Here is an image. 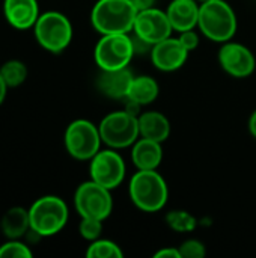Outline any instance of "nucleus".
Segmentation results:
<instances>
[{
  "mask_svg": "<svg viewBox=\"0 0 256 258\" xmlns=\"http://www.w3.org/2000/svg\"><path fill=\"white\" fill-rule=\"evenodd\" d=\"M6 92H8V85L5 83L3 77L0 76V104L5 101V98H6Z\"/></svg>",
  "mask_w": 256,
  "mask_h": 258,
  "instance_id": "7c9ffc66",
  "label": "nucleus"
},
{
  "mask_svg": "<svg viewBox=\"0 0 256 258\" xmlns=\"http://www.w3.org/2000/svg\"><path fill=\"white\" fill-rule=\"evenodd\" d=\"M139 135L140 138L164 142L170 135V121L166 115L157 110H148L139 115Z\"/></svg>",
  "mask_w": 256,
  "mask_h": 258,
  "instance_id": "a211bd4d",
  "label": "nucleus"
},
{
  "mask_svg": "<svg viewBox=\"0 0 256 258\" xmlns=\"http://www.w3.org/2000/svg\"><path fill=\"white\" fill-rule=\"evenodd\" d=\"M201 3L196 0H172L166 9L167 18L177 32L198 27Z\"/></svg>",
  "mask_w": 256,
  "mask_h": 258,
  "instance_id": "dca6fc26",
  "label": "nucleus"
},
{
  "mask_svg": "<svg viewBox=\"0 0 256 258\" xmlns=\"http://www.w3.org/2000/svg\"><path fill=\"white\" fill-rule=\"evenodd\" d=\"M160 94L158 82L151 76H137L133 79L127 98L137 101L142 106H148L157 100Z\"/></svg>",
  "mask_w": 256,
  "mask_h": 258,
  "instance_id": "aec40b11",
  "label": "nucleus"
},
{
  "mask_svg": "<svg viewBox=\"0 0 256 258\" xmlns=\"http://www.w3.org/2000/svg\"><path fill=\"white\" fill-rule=\"evenodd\" d=\"M167 225L178 233H190L196 228V218L186 210H172L166 215Z\"/></svg>",
  "mask_w": 256,
  "mask_h": 258,
  "instance_id": "5701e85b",
  "label": "nucleus"
},
{
  "mask_svg": "<svg viewBox=\"0 0 256 258\" xmlns=\"http://www.w3.org/2000/svg\"><path fill=\"white\" fill-rule=\"evenodd\" d=\"M131 0H98L91 12V23L101 35L131 33L137 17Z\"/></svg>",
  "mask_w": 256,
  "mask_h": 258,
  "instance_id": "f257e3e1",
  "label": "nucleus"
},
{
  "mask_svg": "<svg viewBox=\"0 0 256 258\" xmlns=\"http://www.w3.org/2000/svg\"><path fill=\"white\" fill-rule=\"evenodd\" d=\"M237 15L225 0H210L201 3L198 27L204 36L214 42L231 41L237 32Z\"/></svg>",
  "mask_w": 256,
  "mask_h": 258,
  "instance_id": "7ed1b4c3",
  "label": "nucleus"
},
{
  "mask_svg": "<svg viewBox=\"0 0 256 258\" xmlns=\"http://www.w3.org/2000/svg\"><path fill=\"white\" fill-rule=\"evenodd\" d=\"M78 233L84 240L94 242V240L100 239L103 234V221L91 219V218H81L80 225H78Z\"/></svg>",
  "mask_w": 256,
  "mask_h": 258,
  "instance_id": "393cba45",
  "label": "nucleus"
},
{
  "mask_svg": "<svg viewBox=\"0 0 256 258\" xmlns=\"http://www.w3.org/2000/svg\"><path fill=\"white\" fill-rule=\"evenodd\" d=\"M0 76L3 77L8 88H17L27 79V67L17 59H11L0 67Z\"/></svg>",
  "mask_w": 256,
  "mask_h": 258,
  "instance_id": "412c9836",
  "label": "nucleus"
},
{
  "mask_svg": "<svg viewBox=\"0 0 256 258\" xmlns=\"http://www.w3.org/2000/svg\"><path fill=\"white\" fill-rule=\"evenodd\" d=\"M74 206L80 218L106 221L113 210L112 190L94 180L84 181L74 194Z\"/></svg>",
  "mask_w": 256,
  "mask_h": 258,
  "instance_id": "6e6552de",
  "label": "nucleus"
},
{
  "mask_svg": "<svg viewBox=\"0 0 256 258\" xmlns=\"http://www.w3.org/2000/svg\"><path fill=\"white\" fill-rule=\"evenodd\" d=\"M32 249L21 239H9L0 246V258H32Z\"/></svg>",
  "mask_w": 256,
  "mask_h": 258,
  "instance_id": "b1692460",
  "label": "nucleus"
},
{
  "mask_svg": "<svg viewBox=\"0 0 256 258\" xmlns=\"http://www.w3.org/2000/svg\"><path fill=\"white\" fill-rule=\"evenodd\" d=\"M154 258H181V254L178 248H161L154 254Z\"/></svg>",
  "mask_w": 256,
  "mask_h": 258,
  "instance_id": "cd10ccee",
  "label": "nucleus"
},
{
  "mask_svg": "<svg viewBox=\"0 0 256 258\" xmlns=\"http://www.w3.org/2000/svg\"><path fill=\"white\" fill-rule=\"evenodd\" d=\"M134 54L136 53L130 33L103 35L94 50V59L100 70L125 68Z\"/></svg>",
  "mask_w": 256,
  "mask_h": 258,
  "instance_id": "0eeeda50",
  "label": "nucleus"
},
{
  "mask_svg": "<svg viewBox=\"0 0 256 258\" xmlns=\"http://www.w3.org/2000/svg\"><path fill=\"white\" fill-rule=\"evenodd\" d=\"M172 30L174 27L167 18L166 11L157 9L155 6L139 11L133 27V33L146 41L149 45L169 38Z\"/></svg>",
  "mask_w": 256,
  "mask_h": 258,
  "instance_id": "9b49d317",
  "label": "nucleus"
},
{
  "mask_svg": "<svg viewBox=\"0 0 256 258\" xmlns=\"http://www.w3.org/2000/svg\"><path fill=\"white\" fill-rule=\"evenodd\" d=\"M38 44L50 53L63 51L72 41V24L66 15L57 11L41 14L33 26Z\"/></svg>",
  "mask_w": 256,
  "mask_h": 258,
  "instance_id": "39448f33",
  "label": "nucleus"
},
{
  "mask_svg": "<svg viewBox=\"0 0 256 258\" xmlns=\"http://www.w3.org/2000/svg\"><path fill=\"white\" fill-rule=\"evenodd\" d=\"M134 3V6L137 8V11H143L148 8H154L155 0H131Z\"/></svg>",
  "mask_w": 256,
  "mask_h": 258,
  "instance_id": "c85d7f7f",
  "label": "nucleus"
},
{
  "mask_svg": "<svg viewBox=\"0 0 256 258\" xmlns=\"http://www.w3.org/2000/svg\"><path fill=\"white\" fill-rule=\"evenodd\" d=\"M178 39L181 41V44H183L189 51L198 48V45H199V35H198V32H195V29L180 32Z\"/></svg>",
  "mask_w": 256,
  "mask_h": 258,
  "instance_id": "bb28decb",
  "label": "nucleus"
},
{
  "mask_svg": "<svg viewBox=\"0 0 256 258\" xmlns=\"http://www.w3.org/2000/svg\"><path fill=\"white\" fill-rule=\"evenodd\" d=\"M219 63L225 73L235 79L249 77L256 68L253 53L243 44L226 41L219 50Z\"/></svg>",
  "mask_w": 256,
  "mask_h": 258,
  "instance_id": "f8f14e48",
  "label": "nucleus"
},
{
  "mask_svg": "<svg viewBox=\"0 0 256 258\" xmlns=\"http://www.w3.org/2000/svg\"><path fill=\"white\" fill-rule=\"evenodd\" d=\"M134 76L125 68L119 70H101L98 79H97V88L98 91L113 100H125L131 86Z\"/></svg>",
  "mask_w": 256,
  "mask_h": 258,
  "instance_id": "4468645a",
  "label": "nucleus"
},
{
  "mask_svg": "<svg viewBox=\"0 0 256 258\" xmlns=\"http://www.w3.org/2000/svg\"><path fill=\"white\" fill-rule=\"evenodd\" d=\"M180 254L181 258H202L205 257L207 249L205 245L198 239H187L180 245Z\"/></svg>",
  "mask_w": 256,
  "mask_h": 258,
  "instance_id": "a878e982",
  "label": "nucleus"
},
{
  "mask_svg": "<svg viewBox=\"0 0 256 258\" xmlns=\"http://www.w3.org/2000/svg\"><path fill=\"white\" fill-rule=\"evenodd\" d=\"M131 203L145 213H155L161 210L169 198L166 180L157 169H137L128 184Z\"/></svg>",
  "mask_w": 256,
  "mask_h": 258,
  "instance_id": "f03ea898",
  "label": "nucleus"
},
{
  "mask_svg": "<svg viewBox=\"0 0 256 258\" xmlns=\"http://www.w3.org/2000/svg\"><path fill=\"white\" fill-rule=\"evenodd\" d=\"M68 154L77 160H91L101 150V135L98 125L88 119L72 121L63 136Z\"/></svg>",
  "mask_w": 256,
  "mask_h": 258,
  "instance_id": "1a4fd4ad",
  "label": "nucleus"
},
{
  "mask_svg": "<svg viewBox=\"0 0 256 258\" xmlns=\"http://www.w3.org/2000/svg\"><path fill=\"white\" fill-rule=\"evenodd\" d=\"M103 144L113 150L131 147L139 138V119L128 112L115 110L107 113L98 125Z\"/></svg>",
  "mask_w": 256,
  "mask_h": 258,
  "instance_id": "423d86ee",
  "label": "nucleus"
},
{
  "mask_svg": "<svg viewBox=\"0 0 256 258\" xmlns=\"http://www.w3.org/2000/svg\"><path fill=\"white\" fill-rule=\"evenodd\" d=\"M3 14L6 21L18 30L32 29L41 15L38 0H5Z\"/></svg>",
  "mask_w": 256,
  "mask_h": 258,
  "instance_id": "2eb2a0df",
  "label": "nucleus"
},
{
  "mask_svg": "<svg viewBox=\"0 0 256 258\" xmlns=\"http://www.w3.org/2000/svg\"><path fill=\"white\" fill-rule=\"evenodd\" d=\"M189 50L181 44L178 38H166L152 45L149 54L152 65L164 73H172L180 70L189 57Z\"/></svg>",
  "mask_w": 256,
  "mask_h": 258,
  "instance_id": "ddd939ff",
  "label": "nucleus"
},
{
  "mask_svg": "<svg viewBox=\"0 0 256 258\" xmlns=\"http://www.w3.org/2000/svg\"><path fill=\"white\" fill-rule=\"evenodd\" d=\"M30 230L29 210L23 207L9 209L0 219V231L8 239H23Z\"/></svg>",
  "mask_w": 256,
  "mask_h": 258,
  "instance_id": "6ab92c4d",
  "label": "nucleus"
},
{
  "mask_svg": "<svg viewBox=\"0 0 256 258\" xmlns=\"http://www.w3.org/2000/svg\"><path fill=\"white\" fill-rule=\"evenodd\" d=\"M249 132H250V135L256 139V110L250 115V118H249Z\"/></svg>",
  "mask_w": 256,
  "mask_h": 258,
  "instance_id": "c756f323",
  "label": "nucleus"
},
{
  "mask_svg": "<svg viewBox=\"0 0 256 258\" xmlns=\"http://www.w3.org/2000/svg\"><path fill=\"white\" fill-rule=\"evenodd\" d=\"M125 162L122 156L113 150H100L92 159L89 165L91 180L95 183L113 190L116 189L125 178Z\"/></svg>",
  "mask_w": 256,
  "mask_h": 258,
  "instance_id": "9d476101",
  "label": "nucleus"
},
{
  "mask_svg": "<svg viewBox=\"0 0 256 258\" xmlns=\"http://www.w3.org/2000/svg\"><path fill=\"white\" fill-rule=\"evenodd\" d=\"M30 228L41 237H50L62 231L66 225L69 212L66 203L56 195L38 198L29 209Z\"/></svg>",
  "mask_w": 256,
  "mask_h": 258,
  "instance_id": "20e7f679",
  "label": "nucleus"
},
{
  "mask_svg": "<svg viewBox=\"0 0 256 258\" xmlns=\"http://www.w3.org/2000/svg\"><path fill=\"white\" fill-rule=\"evenodd\" d=\"M131 160L137 169H157L163 160L161 142L139 138L131 145Z\"/></svg>",
  "mask_w": 256,
  "mask_h": 258,
  "instance_id": "f3484780",
  "label": "nucleus"
},
{
  "mask_svg": "<svg viewBox=\"0 0 256 258\" xmlns=\"http://www.w3.org/2000/svg\"><path fill=\"white\" fill-rule=\"evenodd\" d=\"M88 258H122L124 252L122 249L112 240L107 239H97L91 242L86 251Z\"/></svg>",
  "mask_w": 256,
  "mask_h": 258,
  "instance_id": "4be33fe9",
  "label": "nucleus"
},
{
  "mask_svg": "<svg viewBox=\"0 0 256 258\" xmlns=\"http://www.w3.org/2000/svg\"><path fill=\"white\" fill-rule=\"evenodd\" d=\"M196 2H199V3H205V2H210V0H196Z\"/></svg>",
  "mask_w": 256,
  "mask_h": 258,
  "instance_id": "2f4dec72",
  "label": "nucleus"
}]
</instances>
